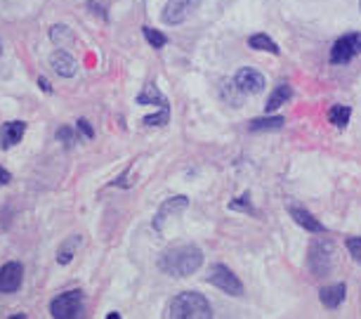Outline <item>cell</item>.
<instances>
[{
	"label": "cell",
	"instance_id": "1",
	"mask_svg": "<svg viewBox=\"0 0 361 319\" xmlns=\"http://www.w3.org/2000/svg\"><path fill=\"white\" fill-rule=\"evenodd\" d=\"M201 265H203V251L199 246H194V243H182V246L170 248L159 260V267L163 272L173 277H189Z\"/></svg>",
	"mask_w": 361,
	"mask_h": 319
},
{
	"label": "cell",
	"instance_id": "2",
	"mask_svg": "<svg viewBox=\"0 0 361 319\" xmlns=\"http://www.w3.org/2000/svg\"><path fill=\"white\" fill-rule=\"evenodd\" d=\"M170 319H213V308L199 291H185L170 303Z\"/></svg>",
	"mask_w": 361,
	"mask_h": 319
},
{
	"label": "cell",
	"instance_id": "3",
	"mask_svg": "<svg viewBox=\"0 0 361 319\" xmlns=\"http://www.w3.org/2000/svg\"><path fill=\"white\" fill-rule=\"evenodd\" d=\"M52 319H83L85 298L80 291H66L50 303Z\"/></svg>",
	"mask_w": 361,
	"mask_h": 319
},
{
	"label": "cell",
	"instance_id": "4",
	"mask_svg": "<svg viewBox=\"0 0 361 319\" xmlns=\"http://www.w3.org/2000/svg\"><path fill=\"white\" fill-rule=\"evenodd\" d=\"M333 255H336V246H333L331 239H324V236L322 239H314L310 246V255H307L310 270L317 277H326L333 267Z\"/></svg>",
	"mask_w": 361,
	"mask_h": 319
},
{
	"label": "cell",
	"instance_id": "5",
	"mask_svg": "<svg viewBox=\"0 0 361 319\" xmlns=\"http://www.w3.org/2000/svg\"><path fill=\"white\" fill-rule=\"evenodd\" d=\"M208 282L229 296H241L243 294L241 279L231 272L227 265H213V267H210V275H208Z\"/></svg>",
	"mask_w": 361,
	"mask_h": 319
},
{
	"label": "cell",
	"instance_id": "6",
	"mask_svg": "<svg viewBox=\"0 0 361 319\" xmlns=\"http://www.w3.org/2000/svg\"><path fill=\"white\" fill-rule=\"evenodd\" d=\"M361 52V33H347V36L338 38L336 45L331 50V62L333 64H347L352 62Z\"/></svg>",
	"mask_w": 361,
	"mask_h": 319
},
{
	"label": "cell",
	"instance_id": "7",
	"mask_svg": "<svg viewBox=\"0 0 361 319\" xmlns=\"http://www.w3.org/2000/svg\"><path fill=\"white\" fill-rule=\"evenodd\" d=\"M199 0H168L166 10H163V22L166 24H182L192 15Z\"/></svg>",
	"mask_w": 361,
	"mask_h": 319
},
{
	"label": "cell",
	"instance_id": "8",
	"mask_svg": "<svg viewBox=\"0 0 361 319\" xmlns=\"http://www.w3.org/2000/svg\"><path fill=\"white\" fill-rule=\"evenodd\" d=\"M24 267L19 263H8L0 267V294H15L22 287Z\"/></svg>",
	"mask_w": 361,
	"mask_h": 319
},
{
	"label": "cell",
	"instance_id": "9",
	"mask_svg": "<svg viewBox=\"0 0 361 319\" xmlns=\"http://www.w3.org/2000/svg\"><path fill=\"white\" fill-rule=\"evenodd\" d=\"M234 85H236L241 92L255 95V92H262L264 78H262V73H260V71H255V69H241V71L236 73Z\"/></svg>",
	"mask_w": 361,
	"mask_h": 319
},
{
	"label": "cell",
	"instance_id": "10",
	"mask_svg": "<svg viewBox=\"0 0 361 319\" xmlns=\"http://www.w3.org/2000/svg\"><path fill=\"white\" fill-rule=\"evenodd\" d=\"M189 206V201H187V196H170V199L163 203V206L159 208V213H156V218H154V227L163 229V220H168V215H175L177 210H185Z\"/></svg>",
	"mask_w": 361,
	"mask_h": 319
},
{
	"label": "cell",
	"instance_id": "11",
	"mask_svg": "<svg viewBox=\"0 0 361 319\" xmlns=\"http://www.w3.org/2000/svg\"><path fill=\"white\" fill-rule=\"evenodd\" d=\"M24 133H26V124H22V121H10V124H5L0 128V147L3 149L15 147L17 142H22Z\"/></svg>",
	"mask_w": 361,
	"mask_h": 319
},
{
	"label": "cell",
	"instance_id": "12",
	"mask_svg": "<svg viewBox=\"0 0 361 319\" xmlns=\"http://www.w3.org/2000/svg\"><path fill=\"white\" fill-rule=\"evenodd\" d=\"M290 218L298 222L300 227H305L307 232H314V234H324L326 232V227L319 222L314 215L310 213V210H305V208H298V206H290Z\"/></svg>",
	"mask_w": 361,
	"mask_h": 319
},
{
	"label": "cell",
	"instance_id": "13",
	"mask_svg": "<svg viewBox=\"0 0 361 319\" xmlns=\"http://www.w3.org/2000/svg\"><path fill=\"white\" fill-rule=\"evenodd\" d=\"M50 64H52V69L59 73V76H66V78H71L73 73H76V69H78L76 59H73L69 52H64V50L54 52V55L50 57Z\"/></svg>",
	"mask_w": 361,
	"mask_h": 319
},
{
	"label": "cell",
	"instance_id": "14",
	"mask_svg": "<svg viewBox=\"0 0 361 319\" xmlns=\"http://www.w3.org/2000/svg\"><path fill=\"white\" fill-rule=\"evenodd\" d=\"M345 294H347L345 284H333V287H324L322 289V294H319V301H322L324 308L336 310L338 305L345 301Z\"/></svg>",
	"mask_w": 361,
	"mask_h": 319
},
{
	"label": "cell",
	"instance_id": "15",
	"mask_svg": "<svg viewBox=\"0 0 361 319\" xmlns=\"http://www.w3.org/2000/svg\"><path fill=\"white\" fill-rule=\"evenodd\" d=\"M290 95H293V90L288 83H279L276 90L267 97V112H276L279 107H283L286 102L290 100Z\"/></svg>",
	"mask_w": 361,
	"mask_h": 319
},
{
	"label": "cell",
	"instance_id": "16",
	"mask_svg": "<svg viewBox=\"0 0 361 319\" xmlns=\"http://www.w3.org/2000/svg\"><path fill=\"white\" fill-rule=\"evenodd\" d=\"M137 104H159V107H163V109H168V102L159 92V88H156V85H147L145 90L140 92Z\"/></svg>",
	"mask_w": 361,
	"mask_h": 319
},
{
	"label": "cell",
	"instance_id": "17",
	"mask_svg": "<svg viewBox=\"0 0 361 319\" xmlns=\"http://www.w3.org/2000/svg\"><path fill=\"white\" fill-rule=\"evenodd\" d=\"M350 116H352V109L347 104H336V107H331V112H329V121L336 128H345L350 124Z\"/></svg>",
	"mask_w": 361,
	"mask_h": 319
},
{
	"label": "cell",
	"instance_id": "18",
	"mask_svg": "<svg viewBox=\"0 0 361 319\" xmlns=\"http://www.w3.org/2000/svg\"><path fill=\"white\" fill-rule=\"evenodd\" d=\"M248 45L253 47V50H264V52H271V55H279V52H281L274 40L269 36H264V33H255V36L248 40Z\"/></svg>",
	"mask_w": 361,
	"mask_h": 319
},
{
	"label": "cell",
	"instance_id": "19",
	"mask_svg": "<svg viewBox=\"0 0 361 319\" xmlns=\"http://www.w3.org/2000/svg\"><path fill=\"white\" fill-rule=\"evenodd\" d=\"M286 124L283 116H269V119H255V121H250V131L257 133V131H279Z\"/></svg>",
	"mask_w": 361,
	"mask_h": 319
},
{
	"label": "cell",
	"instance_id": "20",
	"mask_svg": "<svg viewBox=\"0 0 361 319\" xmlns=\"http://www.w3.org/2000/svg\"><path fill=\"white\" fill-rule=\"evenodd\" d=\"M80 243L78 236H71L69 241L64 243L62 248H59V253H57V263L59 265H66V263H71V258H73V251H76V246Z\"/></svg>",
	"mask_w": 361,
	"mask_h": 319
},
{
	"label": "cell",
	"instance_id": "21",
	"mask_svg": "<svg viewBox=\"0 0 361 319\" xmlns=\"http://www.w3.org/2000/svg\"><path fill=\"white\" fill-rule=\"evenodd\" d=\"M145 38L149 40V43H152L154 47H163L168 43V38L163 36L161 31H156V29H149V26H145Z\"/></svg>",
	"mask_w": 361,
	"mask_h": 319
},
{
	"label": "cell",
	"instance_id": "22",
	"mask_svg": "<svg viewBox=\"0 0 361 319\" xmlns=\"http://www.w3.org/2000/svg\"><path fill=\"white\" fill-rule=\"evenodd\" d=\"M347 251H350V255L361 265V236H350V239H347Z\"/></svg>",
	"mask_w": 361,
	"mask_h": 319
},
{
	"label": "cell",
	"instance_id": "23",
	"mask_svg": "<svg viewBox=\"0 0 361 319\" xmlns=\"http://www.w3.org/2000/svg\"><path fill=\"white\" fill-rule=\"evenodd\" d=\"M168 119H170V109H161V114L147 116V119H145V124H147V126H163V124H168Z\"/></svg>",
	"mask_w": 361,
	"mask_h": 319
},
{
	"label": "cell",
	"instance_id": "24",
	"mask_svg": "<svg viewBox=\"0 0 361 319\" xmlns=\"http://www.w3.org/2000/svg\"><path fill=\"white\" fill-rule=\"evenodd\" d=\"M50 36H52L54 43H59V45H62V40H64V38H66V40H71V38H73L71 33H69V29H66V26H52V33H50Z\"/></svg>",
	"mask_w": 361,
	"mask_h": 319
},
{
	"label": "cell",
	"instance_id": "25",
	"mask_svg": "<svg viewBox=\"0 0 361 319\" xmlns=\"http://www.w3.org/2000/svg\"><path fill=\"white\" fill-rule=\"evenodd\" d=\"M57 140H62L66 147H73L76 145V135H73V131H69V128H59L57 131Z\"/></svg>",
	"mask_w": 361,
	"mask_h": 319
},
{
	"label": "cell",
	"instance_id": "26",
	"mask_svg": "<svg viewBox=\"0 0 361 319\" xmlns=\"http://www.w3.org/2000/svg\"><path fill=\"white\" fill-rule=\"evenodd\" d=\"M229 208H243V210H250V213H255V210L250 208L248 196H241V199H238V201H231V203H229Z\"/></svg>",
	"mask_w": 361,
	"mask_h": 319
},
{
	"label": "cell",
	"instance_id": "27",
	"mask_svg": "<svg viewBox=\"0 0 361 319\" xmlns=\"http://www.w3.org/2000/svg\"><path fill=\"white\" fill-rule=\"evenodd\" d=\"M78 128H80V131H83V135H85V138H92V128H90V124H87V121L85 119H80L78 121Z\"/></svg>",
	"mask_w": 361,
	"mask_h": 319
},
{
	"label": "cell",
	"instance_id": "28",
	"mask_svg": "<svg viewBox=\"0 0 361 319\" xmlns=\"http://www.w3.org/2000/svg\"><path fill=\"white\" fill-rule=\"evenodd\" d=\"M12 178H10V173L8 171H5V168L3 166H0V185H8V182H10Z\"/></svg>",
	"mask_w": 361,
	"mask_h": 319
},
{
	"label": "cell",
	"instance_id": "29",
	"mask_svg": "<svg viewBox=\"0 0 361 319\" xmlns=\"http://www.w3.org/2000/svg\"><path fill=\"white\" fill-rule=\"evenodd\" d=\"M38 83H40V85H43V88H45V90H47V92H50V83H47V80H45V78H40V80H38Z\"/></svg>",
	"mask_w": 361,
	"mask_h": 319
},
{
	"label": "cell",
	"instance_id": "30",
	"mask_svg": "<svg viewBox=\"0 0 361 319\" xmlns=\"http://www.w3.org/2000/svg\"><path fill=\"white\" fill-rule=\"evenodd\" d=\"M106 319H121V315H118V312H109Z\"/></svg>",
	"mask_w": 361,
	"mask_h": 319
},
{
	"label": "cell",
	"instance_id": "31",
	"mask_svg": "<svg viewBox=\"0 0 361 319\" xmlns=\"http://www.w3.org/2000/svg\"><path fill=\"white\" fill-rule=\"evenodd\" d=\"M10 319H26L24 315H15V317H10Z\"/></svg>",
	"mask_w": 361,
	"mask_h": 319
},
{
	"label": "cell",
	"instance_id": "32",
	"mask_svg": "<svg viewBox=\"0 0 361 319\" xmlns=\"http://www.w3.org/2000/svg\"><path fill=\"white\" fill-rule=\"evenodd\" d=\"M0 55H3V43H0Z\"/></svg>",
	"mask_w": 361,
	"mask_h": 319
},
{
	"label": "cell",
	"instance_id": "33",
	"mask_svg": "<svg viewBox=\"0 0 361 319\" xmlns=\"http://www.w3.org/2000/svg\"><path fill=\"white\" fill-rule=\"evenodd\" d=\"M359 8H361V0H359Z\"/></svg>",
	"mask_w": 361,
	"mask_h": 319
}]
</instances>
